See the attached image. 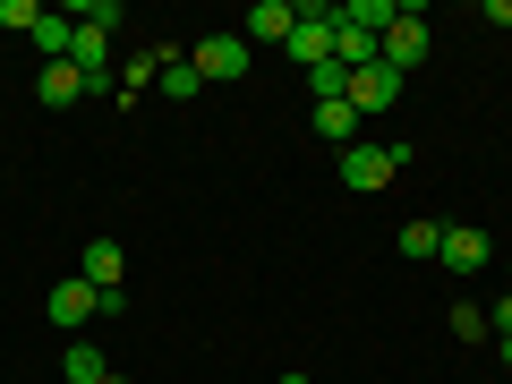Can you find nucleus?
I'll return each instance as SVG.
<instances>
[{
	"label": "nucleus",
	"instance_id": "nucleus-11",
	"mask_svg": "<svg viewBox=\"0 0 512 384\" xmlns=\"http://www.w3.org/2000/svg\"><path fill=\"white\" fill-rule=\"evenodd\" d=\"M60 376H69V384H103V376H111V359H103V342H86V333H77V342L60 350Z\"/></svg>",
	"mask_w": 512,
	"mask_h": 384
},
{
	"label": "nucleus",
	"instance_id": "nucleus-12",
	"mask_svg": "<svg viewBox=\"0 0 512 384\" xmlns=\"http://www.w3.org/2000/svg\"><path fill=\"white\" fill-rule=\"evenodd\" d=\"M316 137H325V146H359V111H350V94L316 103Z\"/></svg>",
	"mask_w": 512,
	"mask_h": 384
},
{
	"label": "nucleus",
	"instance_id": "nucleus-6",
	"mask_svg": "<svg viewBox=\"0 0 512 384\" xmlns=\"http://www.w3.org/2000/svg\"><path fill=\"white\" fill-rule=\"evenodd\" d=\"M487 256H495L487 231H470V222H444V239H436V265H444V274H478Z\"/></svg>",
	"mask_w": 512,
	"mask_h": 384
},
{
	"label": "nucleus",
	"instance_id": "nucleus-19",
	"mask_svg": "<svg viewBox=\"0 0 512 384\" xmlns=\"http://www.w3.org/2000/svg\"><path fill=\"white\" fill-rule=\"evenodd\" d=\"M487 325H495V333H512V291H504V299L487 308Z\"/></svg>",
	"mask_w": 512,
	"mask_h": 384
},
{
	"label": "nucleus",
	"instance_id": "nucleus-17",
	"mask_svg": "<svg viewBox=\"0 0 512 384\" xmlns=\"http://www.w3.org/2000/svg\"><path fill=\"white\" fill-rule=\"evenodd\" d=\"M453 342H495L487 308H470V299H453Z\"/></svg>",
	"mask_w": 512,
	"mask_h": 384
},
{
	"label": "nucleus",
	"instance_id": "nucleus-8",
	"mask_svg": "<svg viewBox=\"0 0 512 384\" xmlns=\"http://www.w3.org/2000/svg\"><path fill=\"white\" fill-rule=\"evenodd\" d=\"M393 103H402V77L384 69V60L350 77V111H359V120H376V111H393Z\"/></svg>",
	"mask_w": 512,
	"mask_h": 384
},
{
	"label": "nucleus",
	"instance_id": "nucleus-5",
	"mask_svg": "<svg viewBox=\"0 0 512 384\" xmlns=\"http://www.w3.org/2000/svg\"><path fill=\"white\" fill-rule=\"evenodd\" d=\"M188 60H197L205 86H239V77H248V35H205Z\"/></svg>",
	"mask_w": 512,
	"mask_h": 384
},
{
	"label": "nucleus",
	"instance_id": "nucleus-21",
	"mask_svg": "<svg viewBox=\"0 0 512 384\" xmlns=\"http://www.w3.org/2000/svg\"><path fill=\"white\" fill-rule=\"evenodd\" d=\"M495 367H512V333H495Z\"/></svg>",
	"mask_w": 512,
	"mask_h": 384
},
{
	"label": "nucleus",
	"instance_id": "nucleus-20",
	"mask_svg": "<svg viewBox=\"0 0 512 384\" xmlns=\"http://www.w3.org/2000/svg\"><path fill=\"white\" fill-rule=\"evenodd\" d=\"M487 18H495V26H512V0H487Z\"/></svg>",
	"mask_w": 512,
	"mask_h": 384
},
{
	"label": "nucleus",
	"instance_id": "nucleus-2",
	"mask_svg": "<svg viewBox=\"0 0 512 384\" xmlns=\"http://www.w3.org/2000/svg\"><path fill=\"white\" fill-rule=\"evenodd\" d=\"M436 52V26H427V9H393V26H384V43H376V60L393 77H410L419 60Z\"/></svg>",
	"mask_w": 512,
	"mask_h": 384
},
{
	"label": "nucleus",
	"instance_id": "nucleus-4",
	"mask_svg": "<svg viewBox=\"0 0 512 384\" xmlns=\"http://www.w3.org/2000/svg\"><path fill=\"white\" fill-rule=\"evenodd\" d=\"M94 316H120V299H103V291H94L86 274H69V282H52V325L69 333V342H77V333L94 325Z\"/></svg>",
	"mask_w": 512,
	"mask_h": 384
},
{
	"label": "nucleus",
	"instance_id": "nucleus-10",
	"mask_svg": "<svg viewBox=\"0 0 512 384\" xmlns=\"http://www.w3.org/2000/svg\"><path fill=\"white\" fill-rule=\"evenodd\" d=\"M291 26H299V0H256V9H248V35L256 43H291Z\"/></svg>",
	"mask_w": 512,
	"mask_h": 384
},
{
	"label": "nucleus",
	"instance_id": "nucleus-15",
	"mask_svg": "<svg viewBox=\"0 0 512 384\" xmlns=\"http://www.w3.org/2000/svg\"><path fill=\"white\" fill-rule=\"evenodd\" d=\"M154 94H171V103H188V94H205L197 60H180V52H171V60H163V86H154Z\"/></svg>",
	"mask_w": 512,
	"mask_h": 384
},
{
	"label": "nucleus",
	"instance_id": "nucleus-1",
	"mask_svg": "<svg viewBox=\"0 0 512 384\" xmlns=\"http://www.w3.org/2000/svg\"><path fill=\"white\" fill-rule=\"evenodd\" d=\"M402 163H410L402 137H393V146H384V137H359V146H342V188L376 197V188H393V171H402Z\"/></svg>",
	"mask_w": 512,
	"mask_h": 384
},
{
	"label": "nucleus",
	"instance_id": "nucleus-22",
	"mask_svg": "<svg viewBox=\"0 0 512 384\" xmlns=\"http://www.w3.org/2000/svg\"><path fill=\"white\" fill-rule=\"evenodd\" d=\"M274 384H308V376H274Z\"/></svg>",
	"mask_w": 512,
	"mask_h": 384
},
{
	"label": "nucleus",
	"instance_id": "nucleus-23",
	"mask_svg": "<svg viewBox=\"0 0 512 384\" xmlns=\"http://www.w3.org/2000/svg\"><path fill=\"white\" fill-rule=\"evenodd\" d=\"M103 384H128V376H103Z\"/></svg>",
	"mask_w": 512,
	"mask_h": 384
},
{
	"label": "nucleus",
	"instance_id": "nucleus-16",
	"mask_svg": "<svg viewBox=\"0 0 512 384\" xmlns=\"http://www.w3.org/2000/svg\"><path fill=\"white\" fill-rule=\"evenodd\" d=\"M342 18H350V26H367V35L384 43V26H393V0H342Z\"/></svg>",
	"mask_w": 512,
	"mask_h": 384
},
{
	"label": "nucleus",
	"instance_id": "nucleus-13",
	"mask_svg": "<svg viewBox=\"0 0 512 384\" xmlns=\"http://www.w3.org/2000/svg\"><path fill=\"white\" fill-rule=\"evenodd\" d=\"M436 239H444V222H402V231H393V248H402L410 265H436Z\"/></svg>",
	"mask_w": 512,
	"mask_h": 384
},
{
	"label": "nucleus",
	"instance_id": "nucleus-14",
	"mask_svg": "<svg viewBox=\"0 0 512 384\" xmlns=\"http://www.w3.org/2000/svg\"><path fill=\"white\" fill-rule=\"evenodd\" d=\"M69 35H77V26H69V9H43V26H35V52H43V60H69Z\"/></svg>",
	"mask_w": 512,
	"mask_h": 384
},
{
	"label": "nucleus",
	"instance_id": "nucleus-9",
	"mask_svg": "<svg viewBox=\"0 0 512 384\" xmlns=\"http://www.w3.org/2000/svg\"><path fill=\"white\" fill-rule=\"evenodd\" d=\"M35 94H43V111H69V103H86V77H77V60H43Z\"/></svg>",
	"mask_w": 512,
	"mask_h": 384
},
{
	"label": "nucleus",
	"instance_id": "nucleus-18",
	"mask_svg": "<svg viewBox=\"0 0 512 384\" xmlns=\"http://www.w3.org/2000/svg\"><path fill=\"white\" fill-rule=\"evenodd\" d=\"M0 26H9V35H35V26H43V0H0Z\"/></svg>",
	"mask_w": 512,
	"mask_h": 384
},
{
	"label": "nucleus",
	"instance_id": "nucleus-7",
	"mask_svg": "<svg viewBox=\"0 0 512 384\" xmlns=\"http://www.w3.org/2000/svg\"><path fill=\"white\" fill-rule=\"evenodd\" d=\"M77 274L94 282L103 299H120V282H128V256H120V239H86V256H77Z\"/></svg>",
	"mask_w": 512,
	"mask_h": 384
},
{
	"label": "nucleus",
	"instance_id": "nucleus-3",
	"mask_svg": "<svg viewBox=\"0 0 512 384\" xmlns=\"http://www.w3.org/2000/svg\"><path fill=\"white\" fill-rule=\"evenodd\" d=\"M333 26H342V9H325V0H299V26H291V43H282V52L299 60V69H325L333 60Z\"/></svg>",
	"mask_w": 512,
	"mask_h": 384
}]
</instances>
